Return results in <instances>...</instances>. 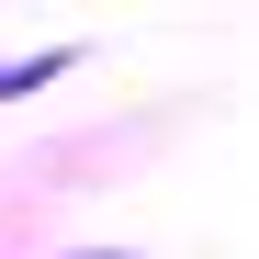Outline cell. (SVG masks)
<instances>
[{"label": "cell", "instance_id": "1", "mask_svg": "<svg viewBox=\"0 0 259 259\" xmlns=\"http://www.w3.org/2000/svg\"><path fill=\"white\" fill-rule=\"evenodd\" d=\"M46 68H57V57H34V68H0V102H12V91H34Z\"/></svg>", "mask_w": 259, "mask_h": 259}]
</instances>
